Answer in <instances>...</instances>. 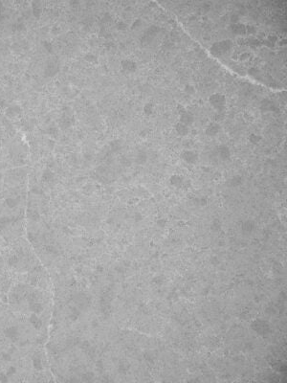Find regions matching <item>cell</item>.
<instances>
[{"instance_id": "6da1fadb", "label": "cell", "mask_w": 287, "mask_h": 383, "mask_svg": "<svg viewBox=\"0 0 287 383\" xmlns=\"http://www.w3.org/2000/svg\"><path fill=\"white\" fill-rule=\"evenodd\" d=\"M210 105L214 108L215 110H223L225 109L226 105V97L221 93L212 94L209 98Z\"/></svg>"}, {"instance_id": "7a4b0ae2", "label": "cell", "mask_w": 287, "mask_h": 383, "mask_svg": "<svg viewBox=\"0 0 287 383\" xmlns=\"http://www.w3.org/2000/svg\"><path fill=\"white\" fill-rule=\"evenodd\" d=\"M181 158L184 160L187 164H195L198 160V154L194 150H185L181 153Z\"/></svg>"}, {"instance_id": "3957f363", "label": "cell", "mask_w": 287, "mask_h": 383, "mask_svg": "<svg viewBox=\"0 0 287 383\" xmlns=\"http://www.w3.org/2000/svg\"><path fill=\"white\" fill-rule=\"evenodd\" d=\"M121 67L125 73H134L137 70V63L132 59H123L121 62Z\"/></svg>"}, {"instance_id": "277c9868", "label": "cell", "mask_w": 287, "mask_h": 383, "mask_svg": "<svg viewBox=\"0 0 287 383\" xmlns=\"http://www.w3.org/2000/svg\"><path fill=\"white\" fill-rule=\"evenodd\" d=\"M220 129H221V125L219 123L212 122L210 125H207L205 133H206V135H208L210 137H214V136H216L217 134L219 133Z\"/></svg>"}, {"instance_id": "5b68a950", "label": "cell", "mask_w": 287, "mask_h": 383, "mask_svg": "<svg viewBox=\"0 0 287 383\" xmlns=\"http://www.w3.org/2000/svg\"><path fill=\"white\" fill-rule=\"evenodd\" d=\"M179 120H180V121H179L180 123H182V124L188 125V127H189V125H191L193 124L194 116L192 115L191 112H189V111H184V112H182L180 114Z\"/></svg>"}, {"instance_id": "8992f818", "label": "cell", "mask_w": 287, "mask_h": 383, "mask_svg": "<svg viewBox=\"0 0 287 383\" xmlns=\"http://www.w3.org/2000/svg\"><path fill=\"white\" fill-rule=\"evenodd\" d=\"M169 183L171 184V186L176 188H180L184 185V178L182 175H179V174H173L170 178H169Z\"/></svg>"}, {"instance_id": "52a82bcc", "label": "cell", "mask_w": 287, "mask_h": 383, "mask_svg": "<svg viewBox=\"0 0 287 383\" xmlns=\"http://www.w3.org/2000/svg\"><path fill=\"white\" fill-rule=\"evenodd\" d=\"M175 131L177 132L178 135L184 137V136L188 135L189 132V129L188 125H184V124H182V123L179 122V123H177V124L175 125Z\"/></svg>"}, {"instance_id": "ba28073f", "label": "cell", "mask_w": 287, "mask_h": 383, "mask_svg": "<svg viewBox=\"0 0 287 383\" xmlns=\"http://www.w3.org/2000/svg\"><path fill=\"white\" fill-rule=\"evenodd\" d=\"M241 228H242L243 232L252 233L253 231L255 229V221L251 220V219H247V220H244L242 222Z\"/></svg>"}, {"instance_id": "9c48e42d", "label": "cell", "mask_w": 287, "mask_h": 383, "mask_svg": "<svg viewBox=\"0 0 287 383\" xmlns=\"http://www.w3.org/2000/svg\"><path fill=\"white\" fill-rule=\"evenodd\" d=\"M218 154H219V157L222 160H228L230 157H231V151H230V148L227 147V146H220L219 148H218Z\"/></svg>"}, {"instance_id": "30bf717a", "label": "cell", "mask_w": 287, "mask_h": 383, "mask_svg": "<svg viewBox=\"0 0 287 383\" xmlns=\"http://www.w3.org/2000/svg\"><path fill=\"white\" fill-rule=\"evenodd\" d=\"M242 182H243V179H242V177H241L240 175H234V176H232L231 179L228 180L227 184H228L229 187L235 188V187H238V186H240L241 184H242Z\"/></svg>"}, {"instance_id": "8fae6325", "label": "cell", "mask_w": 287, "mask_h": 383, "mask_svg": "<svg viewBox=\"0 0 287 383\" xmlns=\"http://www.w3.org/2000/svg\"><path fill=\"white\" fill-rule=\"evenodd\" d=\"M146 160H148V155L145 151H139L136 155V158H135V161L139 165H144L146 162Z\"/></svg>"}, {"instance_id": "7c38bea8", "label": "cell", "mask_w": 287, "mask_h": 383, "mask_svg": "<svg viewBox=\"0 0 287 383\" xmlns=\"http://www.w3.org/2000/svg\"><path fill=\"white\" fill-rule=\"evenodd\" d=\"M153 105L151 104V102H146V104L144 105V107H143V111H144V114H145L146 116H151L152 115V113H153Z\"/></svg>"}, {"instance_id": "4fadbf2b", "label": "cell", "mask_w": 287, "mask_h": 383, "mask_svg": "<svg viewBox=\"0 0 287 383\" xmlns=\"http://www.w3.org/2000/svg\"><path fill=\"white\" fill-rule=\"evenodd\" d=\"M221 227H222V223H221L220 219L215 218L212 220V225H211V229L214 232H218L219 230H221Z\"/></svg>"}, {"instance_id": "5bb4252c", "label": "cell", "mask_w": 287, "mask_h": 383, "mask_svg": "<svg viewBox=\"0 0 287 383\" xmlns=\"http://www.w3.org/2000/svg\"><path fill=\"white\" fill-rule=\"evenodd\" d=\"M110 148L112 151L117 152V151H119L122 148V142L120 140H114V141H112L110 143Z\"/></svg>"}, {"instance_id": "9a60e30c", "label": "cell", "mask_w": 287, "mask_h": 383, "mask_svg": "<svg viewBox=\"0 0 287 383\" xmlns=\"http://www.w3.org/2000/svg\"><path fill=\"white\" fill-rule=\"evenodd\" d=\"M232 32L235 34H244L246 32V27L242 24H234L232 26Z\"/></svg>"}, {"instance_id": "2e32d148", "label": "cell", "mask_w": 287, "mask_h": 383, "mask_svg": "<svg viewBox=\"0 0 287 383\" xmlns=\"http://www.w3.org/2000/svg\"><path fill=\"white\" fill-rule=\"evenodd\" d=\"M260 140H261V136L257 135V134H255V133H253L249 136V141L254 145L258 144V143L260 142Z\"/></svg>"}, {"instance_id": "e0dca14e", "label": "cell", "mask_w": 287, "mask_h": 383, "mask_svg": "<svg viewBox=\"0 0 287 383\" xmlns=\"http://www.w3.org/2000/svg\"><path fill=\"white\" fill-rule=\"evenodd\" d=\"M184 92L186 94H188V95H193V94H195V88L193 85L188 84L185 85V87H184Z\"/></svg>"}, {"instance_id": "ac0fdd59", "label": "cell", "mask_w": 287, "mask_h": 383, "mask_svg": "<svg viewBox=\"0 0 287 383\" xmlns=\"http://www.w3.org/2000/svg\"><path fill=\"white\" fill-rule=\"evenodd\" d=\"M128 369H129V364H128V363H126L125 361H123V362L120 363V365H119V372L121 374H125L126 372L128 371Z\"/></svg>"}, {"instance_id": "d6986e66", "label": "cell", "mask_w": 287, "mask_h": 383, "mask_svg": "<svg viewBox=\"0 0 287 383\" xmlns=\"http://www.w3.org/2000/svg\"><path fill=\"white\" fill-rule=\"evenodd\" d=\"M6 335L8 337H10V338H16V336H17L16 328H9V330H7V331H6Z\"/></svg>"}, {"instance_id": "ffe728a7", "label": "cell", "mask_w": 287, "mask_h": 383, "mask_svg": "<svg viewBox=\"0 0 287 383\" xmlns=\"http://www.w3.org/2000/svg\"><path fill=\"white\" fill-rule=\"evenodd\" d=\"M207 203H208V200H207V198H205V196L195 199V204H196L197 206L204 207V206H206Z\"/></svg>"}, {"instance_id": "44dd1931", "label": "cell", "mask_w": 287, "mask_h": 383, "mask_svg": "<svg viewBox=\"0 0 287 383\" xmlns=\"http://www.w3.org/2000/svg\"><path fill=\"white\" fill-rule=\"evenodd\" d=\"M116 27H117V29H118V30H120V31H125V29H127V24H126L125 22H123V21H119V22H118V23H117Z\"/></svg>"}, {"instance_id": "7402d4cb", "label": "cell", "mask_w": 287, "mask_h": 383, "mask_svg": "<svg viewBox=\"0 0 287 383\" xmlns=\"http://www.w3.org/2000/svg\"><path fill=\"white\" fill-rule=\"evenodd\" d=\"M86 61H89V62H95L97 61V57L95 56V55H93V54H87V55L85 56V58H84Z\"/></svg>"}, {"instance_id": "603a6c76", "label": "cell", "mask_w": 287, "mask_h": 383, "mask_svg": "<svg viewBox=\"0 0 287 383\" xmlns=\"http://www.w3.org/2000/svg\"><path fill=\"white\" fill-rule=\"evenodd\" d=\"M141 25H142V20H141V19H136V20H135L133 23H132L131 29L135 30V29H137V28H139Z\"/></svg>"}, {"instance_id": "cb8c5ba5", "label": "cell", "mask_w": 287, "mask_h": 383, "mask_svg": "<svg viewBox=\"0 0 287 383\" xmlns=\"http://www.w3.org/2000/svg\"><path fill=\"white\" fill-rule=\"evenodd\" d=\"M156 224H157V226H159L161 228H164L166 225V220L165 218H159L156 221Z\"/></svg>"}, {"instance_id": "d4e9b609", "label": "cell", "mask_w": 287, "mask_h": 383, "mask_svg": "<svg viewBox=\"0 0 287 383\" xmlns=\"http://www.w3.org/2000/svg\"><path fill=\"white\" fill-rule=\"evenodd\" d=\"M152 282H154L155 284L156 285H162L163 284V282H164V279H163V277H161V276H157V277H155V278L153 279V281Z\"/></svg>"}, {"instance_id": "484cf974", "label": "cell", "mask_w": 287, "mask_h": 383, "mask_svg": "<svg viewBox=\"0 0 287 383\" xmlns=\"http://www.w3.org/2000/svg\"><path fill=\"white\" fill-rule=\"evenodd\" d=\"M6 203L8 204V206H9V207L13 208V207H14V206H15L16 202H15V200H13V198H9V199H7V201H6Z\"/></svg>"}, {"instance_id": "4316f807", "label": "cell", "mask_w": 287, "mask_h": 383, "mask_svg": "<svg viewBox=\"0 0 287 383\" xmlns=\"http://www.w3.org/2000/svg\"><path fill=\"white\" fill-rule=\"evenodd\" d=\"M134 220L136 222L142 221L143 220V216L141 215L140 213H136V214H135V216H134Z\"/></svg>"}, {"instance_id": "83f0119b", "label": "cell", "mask_w": 287, "mask_h": 383, "mask_svg": "<svg viewBox=\"0 0 287 383\" xmlns=\"http://www.w3.org/2000/svg\"><path fill=\"white\" fill-rule=\"evenodd\" d=\"M212 264H218V262H218V259L216 258V257H214H214H212Z\"/></svg>"}]
</instances>
